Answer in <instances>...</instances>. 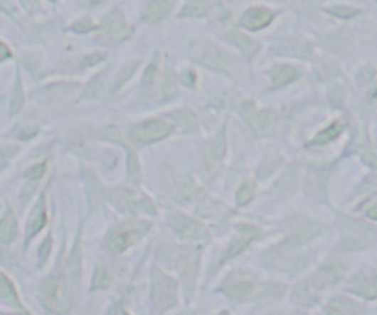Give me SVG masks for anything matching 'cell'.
Segmentation results:
<instances>
[{"mask_svg": "<svg viewBox=\"0 0 377 315\" xmlns=\"http://www.w3.org/2000/svg\"><path fill=\"white\" fill-rule=\"evenodd\" d=\"M341 277L335 266H322L313 271L309 277L300 280L293 289V301L298 306H313L319 301L320 293Z\"/></svg>", "mask_w": 377, "mask_h": 315, "instance_id": "obj_1", "label": "cell"}, {"mask_svg": "<svg viewBox=\"0 0 377 315\" xmlns=\"http://www.w3.org/2000/svg\"><path fill=\"white\" fill-rule=\"evenodd\" d=\"M177 188H179V195H181L182 200L193 205L197 214L203 216V218L216 220V218H223V216L228 214L225 205L219 203V201L213 200L212 195L206 194V192H204L191 177H181Z\"/></svg>", "mask_w": 377, "mask_h": 315, "instance_id": "obj_2", "label": "cell"}, {"mask_svg": "<svg viewBox=\"0 0 377 315\" xmlns=\"http://www.w3.org/2000/svg\"><path fill=\"white\" fill-rule=\"evenodd\" d=\"M41 302L52 314H65L74 304V288L70 280L48 277L41 286Z\"/></svg>", "mask_w": 377, "mask_h": 315, "instance_id": "obj_3", "label": "cell"}, {"mask_svg": "<svg viewBox=\"0 0 377 315\" xmlns=\"http://www.w3.org/2000/svg\"><path fill=\"white\" fill-rule=\"evenodd\" d=\"M133 33L134 28L127 23L122 9H112L98 26L96 41L105 46H120L127 43L133 37Z\"/></svg>", "mask_w": 377, "mask_h": 315, "instance_id": "obj_4", "label": "cell"}, {"mask_svg": "<svg viewBox=\"0 0 377 315\" xmlns=\"http://www.w3.org/2000/svg\"><path fill=\"white\" fill-rule=\"evenodd\" d=\"M151 301L156 311H168L177 304V280L159 267L151 277Z\"/></svg>", "mask_w": 377, "mask_h": 315, "instance_id": "obj_5", "label": "cell"}, {"mask_svg": "<svg viewBox=\"0 0 377 315\" xmlns=\"http://www.w3.org/2000/svg\"><path fill=\"white\" fill-rule=\"evenodd\" d=\"M175 131H177V128L168 116H156V118H149V120H144L134 125L131 135L138 144L149 146V144L160 143V140L171 137Z\"/></svg>", "mask_w": 377, "mask_h": 315, "instance_id": "obj_6", "label": "cell"}, {"mask_svg": "<svg viewBox=\"0 0 377 315\" xmlns=\"http://www.w3.org/2000/svg\"><path fill=\"white\" fill-rule=\"evenodd\" d=\"M111 201L122 210L127 214H155V203L147 197L146 194L138 190L134 187L118 188L111 194Z\"/></svg>", "mask_w": 377, "mask_h": 315, "instance_id": "obj_7", "label": "cell"}, {"mask_svg": "<svg viewBox=\"0 0 377 315\" xmlns=\"http://www.w3.org/2000/svg\"><path fill=\"white\" fill-rule=\"evenodd\" d=\"M238 109H240V115L247 120V124L250 125V129H253L256 135H260V137L269 135L272 129H275V113L269 111V109H260L253 100H243Z\"/></svg>", "mask_w": 377, "mask_h": 315, "instance_id": "obj_8", "label": "cell"}, {"mask_svg": "<svg viewBox=\"0 0 377 315\" xmlns=\"http://www.w3.org/2000/svg\"><path fill=\"white\" fill-rule=\"evenodd\" d=\"M191 56L197 63H201L203 67L210 68L213 72H221V74H228V63H226L225 56L218 46L210 43V41H199L191 46Z\"/></svg>", "mask_w": 377, "mask_h": 315, "instance_id": "obj_9", "label": "cell"}, {"mask_svg": "<svg viewBox=\"0 0 377 315\" xmlns=\"http://www.w3.org/2000/svg\"><path fill=\"white\" fill-rule=\"evenodd\" d=\"M169 225L174 227V231L179 236H182L184 240L197 242L208 238V229L201 222H197V220L190 218L188 214L171 212L169 214Z\"/></svg>", "mask_w": 377, "mask_h": 315, "instance_id": "obj_10", "label": "cell"}, {"mask_svg": "<svg viewBox=\"0 0 377 315\" xmlns=\"http://www.w3.org/2000/svg\"><path fill=\"white\" fill-rule=\"evenodd\" d=\"M320 229H322V227H320L315 220L298 214V216H294V218L287 223V244H306V242L313 240V238L319 234Z\"/></svg>", "mask_w": 377, "mask_h": 315, "instance_id": "obj_11", "label": "cell"}, {"mask_svg": "<svg viewBox=\"0 0 377 315\" xmlns=\"http://www.w3.org/2000/svg\"><path fill=\"white\" fill-rule=\"evenodd\" d=\"M275 19L276 11L272 8H269V6H250L249 9H245L243 14H241L240 26L249 31H262L271 26Z\"/></svg>", "mask_w": 377, "mask_h": 315, "instance_id": "obj_12", "label": "cell"}, {"mask_svg": "<svg viewBox=\"0 0 377 315\" xmlns=\"http://www.w3.org/2000/svg\"><path fill=\"white\" fill-rule=\"evenodd\" d=\"M225 125L221 128V131L213 135L212 138H208L206 143H204L203 148V157H204V166L213 172L216 168H219V165L225 159L226 153V135H225Z\"/></svg>", "mask_w": 377, "mask_h": 315, "instance_id": "obj_13", "label": "cell"}, {"mask_svg": "<svg viewBox=\"0 0 377 315\" xmlns=\"http://www.w3.org/2000/svg\"><path fill=\"white\" fill-rule=\"evenodd\" d=\"M257 234H260V229H257V227L249 225V223H245V225H238V236H235L234 242L226 247L225 254H223V258H221V264L228 262V260H232V258H235V257H240L245 249L249 247V245L256 240Z\"/></svg>", "mask_w": 377, "mask_h": 315, "instance_id": "obj_14", "label": "cell"}, {"mask_svg": "<svg viewBox=\"0 0 377 315\" xmlns=\"http://www.w3.org/2000/svg\"><path fill=\"white\" fill-rule=\"evenodd\" d=\"M199 254H201L199 247H193V245L182 247L181 253H179V269H181L182 279L186 282L188 291H190V288H193V284H196Z\"/></svg>", "mask_w": 377, "mask_h": 315, "instance_id": "obj_15", "label": "cell"}, {"mask_svg": "<svg viewBox=\"0 0 377 315\" xmlns=\"http://www.w3.org/2000/svg\"><path fill=\"white\" fill-rule=\"evenodd\" d=\"M171 0H146L140 8V17L147 24H159L171 14Z\"/></svg>", "mask_w": 377, "mask_h": 315, "instance_id": "obj_16", "label": "cell"}, {"mask_svg": "<svg viewBox=\"0 0 377 315\" xmlns=\"http://www.w3.org/2000/svg\"><path fill=\"white\" fill-rule=\"evenodd\" d=\"M221 291L226 293L228 297L235 299V301H247L254 295L256 286L250 279H243V277H230L221 284Z\"/></svg>", "mask_w": 377, "mask_h": 315, "instance_id": "obj_17", "label": "cell"}, {"mask_svg": "<svg viewBox=\"0 0 377 315\" xmlns=\"http://www.w3.org/2000/svg\"><path fill=\"white\" fill-rule=\"evenodd\" d=\"M48 223V210H46V201L45 195H41L39 201L36 203L33 210L30 212V218H28V227H26V244L31 242L39 234L43 229Z\"/></svg>", "mask_w": 377, "mask_h": 315, "instance_id": "obj_18", "label": "cell"}, {"mask_svg": "<svg viewBox=\"0 0 377 315\" xmlns=\"http://www.w3.org/2000/svg\"><path fill=\"white\" fill-rule=\"evenodd\" d=\"M226 39L230 41L232 45L240 50L245 58L249 59V61L254 58V56H256L257 50H260V43H257L253 36H249V33L243 30H228L226 31Z\"/></svg>", "mask_w": 377, "mask_h": 315, "instance_id": "obj_19", "label": "cell"}, {"mask_svg": "<svg viewBox=\"0 0 377 315\" xmlns=\"http://www.w3.org/2000/svg\"><path fill=\"white\" fill-rule=\"evenodd\" d=\"M298 78H300V71L291 63H278L271 68L272 89H284L287 85L294 83Z\"/></svg>", "mask_w": 377, "mask_h": 315, "instance_id": "obj_20", "label": "cell"}, {"mask_svg": "<svg viewBox=\"0 0 377 315\" xmlns=\"http://www.w3.org/2000/svg\"><path fill=\"white\" fill-rule=\"evenodd\" d=\"M134 242V232L129 227H118L107 238V247L111 253H124Z\"/></svg>", "mask_w": 377, "mask_h": 315, "instance_id": "obj_21", "label": "cell"}, {"mask_svg": "<svg viewBox=\"0 0 377 315\" xmlns=\"http://www.w3.org/2000/svg\"><path fill=\"white\" fill-rule=\"evenodd\" d=\"M18 236L17 216L11 209H6L0 216V244L11 245Z\"/></svg>", "mask_w": 377, "mask_h": 315, "instance_id": "obj_22", "label": "cell"}, {"mask_svg": "<svg viewBox=\"0 0 377 315\" xmlns=\"http://www.w3.org/2000/svg\"><path fill=\"white\" fill-rule=\"evenodd\" d=\"M351 293L363 299H377V275H361L351 280Z\"/></svg>", "mask_w": 377, "mask_h": 315, "instance_id": "obj_23", "label": "cell"}, {"mask_svg": "<svg viewBox=\"0 0 377 315\" xmlns=\"http://www.w3.org/2000/svg\"><path fill=\"white\" fill-rule=\"evenodd\" d=\"M24 103H26V93H24L23 76L17 71L14 85H11V93H9V115H18L24 109Z\"/></svg>", "mask_w": 377, "mask_h": 315, "instance_id": "obj_24", "label": "cell"}, {"mask_svg": "<svg viewBox=\"0 0 377 315\" xmlns=\"http://www.w3.org/2000/svg\"><path fill=\"white\" fill-rule=\"evenodd\" d=\"M168 118L174 122L177 131H182V133H196L197 128H199L196 113L190 111V109H179V111L168 115Z\"/></svg>", "mask_w": 377, "mask_h": 315, "instance_id": "obj_25", "label": "cell"}, {"mask_svg": "<svg viewBox=\"0 0 377 315\" xmlns=\"http://www.w3.org/2000/svg\"><path fill=\"white\" fill-rule=\"evenodd\" d=\"M213 6H216V0H186L179 17H206V15L212 14Z\"/></svg>", "mask_w": 377, "mask_h": 315, "instance_id": "obj_26", "label": "cell"}, {"mask_svg": "<svg viewBox=\"0 0 377 315\" xmlns=\"http://www.w3.org/2000/svg\"><path fill=\"white\" fill-rule=\"evenodd\" d=\"M0 299L8 302V304H11V306L18 308V310H24L23 302H21V297H18L17 293V288H15L14 284V280L9 279L4 271H0Z\"/></svg>", "mask_w": 377, "mask_h": 315, "instance_id": "obj_27", "label": "cell"}, {"mask_svg": "<svg viewBox=\"0 0 377 315\" xmlns=\"http://www.w3.org/2000/svg\"><path fill=\"white\" fill-rule=\"evenodd\" d=\"M344 128H346V124L344 122H333V124H329L328 128H324L322 131H319V133L315 135V138L311 140L307 146H326V144L333 143V140H337L339 137H341V133L344 131Z\"/></svg>", "mask_w": 377, "mask_h": 315, "instance_id": "obj_28", "label": "cell"}, {"mask_svg": "<svg viewBox=\"0 0 377 315\" xmlns=\"http://www.w3.org/2000/svg\"><path fill=\"white\" fill-rule=\"evenodd\" d=\"M357 83L361 85V89L366 93V96L370 98V100H373V98H377V76H376V71H373L372 67H363L359 71V74H357Z\"/></svg>", "mask_w": 377, "mask_h": 315, "instance_id": "obj_29", "label": "cell"}, {"mask_svg": "<svg viewBox=\"0 0 377 315\" xmlns=\"http://www.w3.org/2000/svg\"><path fill=\"white\" fill-rule=\"evenodd\" d=\"M324 9H326V14L341 19V21H351V19H355L361 14V9L357 8V6H351V4H329V6H326Z\"/></svg>", "mask_w": 377, "mask_h": 315, "instance_id": "obj_30", "label": "cell"}, {"mask_svg": "<svg viewBox=\"0 0 377 315\" xmlns=\"http://www.w3.org/2000/svg\"><path fill=\"white\" fill-rule=\"evenodd\" d=\"M160 93L164 100L177 94V76H175L174 68H166L164 74H160Z\"/></svg>", "mask_w": 377, "mask_h": 315, "instance_id": "obj_31", "label": "cell"}, {"mask_svg": "<svg viewBox=\"0 0 377 315\" xmlns=\"http://www.w3.org/2000/svg\"><path fill=\"white\" fill-rule=\"evenodd\" d=\"M254 194H256V187H254L253 181H243L241 187L235 192V205L238 207H245L254 200Z\"/></svg>", "mask_w": 377, "mask_h": 315, "instance_id": "obj_32", "label": "cell"}, {"mask_svg": "<svg viewBox=\"0 0 377 315\" xmlns=\"http://www.w3.org/2000/svg\"><path fill=\"white\" fill-rule=\"evenodd\" d=\"M159 78H160V63L159 59H153L142 74V87L146 91H149L151 87L159 81Z\"/></svg>", "mask_w": 377, "mask_h": 315, "instance_id": "obj_33", "label": "cell"}, {"mask_svg": "<svg viewBox=\"0 0 377 315\" xmlns=\"http://www.w3.org/2000/svg\"><path fill=\"white\" fill-rule=\"evenodd\" d=\"M105 78L107 74L105 72H102V74H96L92 78V80L87 83V87H85L83 91V98H96L102 94L103 87H105Z\"/></svg>", "mask_w": 377, "mask_h": 315, "instance_id": "obj_34", "label": "cell"}, {"mask_svg": "<svg viewBox=\"0 0 377 315\" xmlns=\"http://www.w3.org/2000/svg\"><path fill=\"white\" fill-rule=\"evenodd\" d=\"M21 146L18 144H0V172L18 155Z\"/></svg>", "mask_w": 377, "mask_h": 315, "instance_id": "obj_35", "label": "cell"}, {"mask_svg": "<svg viewBox=\"0 0 377 315\" xmlns=\"http://www.w3.org/2000/svg\"><path fill=\"white\" fill-rule=\"evenodd\" d=\"M111 282H112V277H111V273H109V269H107V267H98V269L94 271L92 289L111 288Z\"/></svg>", "mask_w": 377, "mask_h": 315, "instance_id": "obj_36", "label": "cell"}, {"mask_svg": "<svg viewBox=\"0 0 377 315\" xmlns=\"http://www.w3.org/2000/svg\"><path fill=\"white\" fill-rule=\"evenodd\" d=\"M70 31H74V33H89V31H94L98 30V24H96V21L90 17H83L80 19V21H75L74 24H70V28H68Z\"/></svg>", "mask_w": 377, "mask_h": 315, "instance_id": "obj_37", "label": "cell"}, {"mask_svg": "<svg viewBox=\"0 0 377 315\" xmlns=\"http://www.w3.org/2000/svg\"><path fill=\"white\" fill-rule=\"evenodd\" d=\"M179 81H181L184 87H188V89H196L197 85V72L193 71V68H184V71L179 74Z\"/></svg>", "mask_w": 377, "mask_h": 315, "instance_id": "obj_38", "label": "cell"}, {"mask_svg": "<svg viewBox=\"0 0 377 315\" xmlns=\"http://www.w3.org/2000/svg\"><path fill=\"white\" fill-rule=\"evenodd\" d=\"M45 173H46V162H37V165H31L30 168L24 172V177L30 179V181H39Z\"/></svg>", "mask_w": 377, "mask_h": 315, "instance_id": "obj_39", "label": "cell"}, {"mask_svg": "<svg viewBox=\"0 0 377 315\" xmlns=\"http://www.w3.org/2000/svg\"><path fill=\"white\" fill-rule=\"evenodd\" d=\"M37 133H39V125L28 122V124H24V125H21V128H18L17 137L21 138V140H31L33 137H37Z\"/></svg>", "mask_w": 377, "mask_h": 315, "instance_id": "obj_40", "label": "cell"}, {"mask_svg": "<svg viewBox=\"0 0 377 315\" xmlns=\"http://www.w3.org/2000/svg\"><path fill=\"white\" fill-rule=\"evenodd\" d=\"M50 251H52V236L48 234L45 238V242H43V244H41V247H39V264L41 266H43L46 260H48Z\"/></svg>", "mask_w": 377, "mask_h": 315, "instance_id": "obj_41", "label": "cell"}, {"mask_svg": "<svg viewBox=\"0 0 377 315\" xmlns=\"http://www.w3.org/2000/svg\"><path fill=\"white\" fill-rule=\"evenodd\" d=\"M0 14L8 15V17H11V19H17L18 9H17V6L11 2V0H0Z\"/></svg>", "mask_w": 377, "mask_h": 315, "instance_id": "obj_42", "label": "cell"}, {"mask_svg": "<svg viewBox=\"0 0 377 315\" xmlns=\"http://www.w3.org/2000/svg\"><path fill=\"white\" fill-rule=\"evenodd\" d=\"M127 172L129 175L133 179H138L140 177V168H138V162H137V157H134L133 151H129V157H127Z\"/></svg>", "mask_w": 377, "mask_h": 315, "instance_id": "obj_43", "label": "cell"}, {"mask_svg": "<svg viewBox=\"0 0 377 315\" xmlns=\"http://www.w3.org/2000/svg\"><path fill=\"white\" fill-rule=\"evenodd\" d=\"M9 59H14V48L4 39H0V65L9 61Z\"/></svg>", "mask_w": 377, "mask_h": 315, "instance_id": "obj_44", "label": "cell"}, {"mask_svg": "<svg viewBox=\"0 0 377 315\" xmlns=\"http://www.w3.org/2000/svg\"><path fill=\"white\" fill-rule=\"evenodd\" d=\"M134 71H137V63H133V65H127V67H125L124 71H122L120 78H118V87H120V85H124L125 81H127L129 78L133 76Z\"/></svg>", "mask_w": 377, "mask_h": 315, "instance_id": "obj_45", "label": "cell"}, {"mask_svg": "<svg viewBox=\"0 0 377 315\" xmlns=\"http://www.w3.org/2000/svg\"><path fill=\"white\" fill-rule=\"evenodd\" d=\"M102 61H103L102 53H90V56L85 58V65H87V67H94V65H98V63Z\"/></svg>", "mask_w": 377, "mask_h": 315, "instance_id": "obj_46", "label": "cell"}, {"mask_svg": "<svg viewBox=\"0 0 377 315\" xmlns=\"http://www.w3.org/2000/svg\"><path fill=\"white\" fill-rule=\"evenodd\" d=\"M21 6H23L26 11H33V8H36V0H21Z\"/></svg>", "mask_w": 377, "mask_h": 315, "instance_id": "obj_47", "label": "cell"}, {"mask_svg": "<svg viewBox=\"0 0 377 315\" xmlns=\"http://www.w3.org/2000/svg\"><path fill=\"white\" fill-rule=\"evenodd\" d=\"M366 216H368L370 220H377V203L370 205L368 210H366Z\"/></svg>", "mask_w": 377, "mask_h": 315, "instance_id": "obj_48", "label": "cell"}, {"mask_svg": "<svg viewBox=\"0 0 377 315\" xmlns=\"http://www.w3.org/2000/svg\"><path fill=\"white\" fill-rule=\"evenodd\" d=\"M102 2H105V0H85V4L89 6V8H96V6H100Z\"/></svg>", "mask_w": 377, "mask_h": 315, "instance_id": "obj_49", "label": "cell"}, {"mask_svg": "<svg viewBox=\"0 0 377 315\" xmlns=\"http://www.w3.org/2000/svg\"><path fill=\"white\" fill-rule=\"evenodd\" d=\"M115 315H129V314H127V311L124 310V308H122V306H118V310H116V314H115Z\"/></svg>", "mask_w": 377, "mask_h": 315, "instance_id": "obj_50", "label": "cell"}, {"mask_svg": "<svg viewBox=\"0 0 377 315\" xmlns=\"http://www.w3.org/2000/svg\"><path fill=\"white\" fill-rule=\"evenodd\" d=\"M48 2H52V4H55V2H58V0H48Z\"/></svg>", "mask_w": 377, "mask_h": 315, "instance_id": "obj_51", "label": "cell"}, {"mask_svg": "<svg viewBox=\"0 0 377 315\" xmlns=\"http://www.w3.org/2000/svg\"><path fill=\"white\" fill-rule=\"evenodd\" d=\"M221 315H228V314H226V311H223V314Z\"/></svg>", "mask_w": 377, "mask_h": 315, "instance_id": "obj_52", "label": "cell"}, {"mask_svg": "<svg viewBox=\"0 0 377 315\" xmlns=\"http://www.w3.org/2000/svg\"><path fill=\"white\" fill-rule=\"evenodd\" d=\"M376 2H377V0H376Z\"/></svg>", "mask_w": 377, "mask_h": 315, "instance_id": "obj_53", "label": "cell"}]
</instances>
